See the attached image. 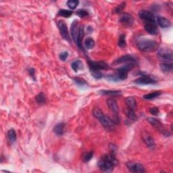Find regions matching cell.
Masks as SVG:
<instances>
[{"label": "cell", "mask_w": 173, "mask_h": 173, "mask_svg": "<svg viewBox=\"0 0 173 173\" xmlns=\"http://www.w3.org/2000/svg\"><path fill=\"white\" fill-rule=\"evenodd\" d=\"M119 163L116 156L112 154H105L101 157L97 162V167L102 172H111Z\"/></svg>", "instance_id": "1"}, {"label": "cell", "mask_w": 173, "mask_h": 173, "mask_svg": "<svg viewBox=\"0 0 173 173\" xmlns=\"http://www.w3.org/2000/svg\"><path fill=\"white\" fill-rule=\"evenodd\" d=\"M93 115L95 118L99 121L102 127H104L107 131H113L115 129L116 124L113 120L108 116L104 115L102 110L99 108H95L93 111Z\"/></svg>", "instance_id": "2"}, {"label": "cell", "mask_w": 173, "mask_h": 173, "mask_svg": "<svg viewBox=\"0 0 173 173\" xmlns=\"http://www.w3.org/2000/svg\"><path fill=\"white\" fill-rule=\"evenodd\" d=\"M137 48L143 52H151L158 49V44L153 39L140 37L137 40Z\"/></svg>", "instance_id": "3"}, {"label": "cell", "mask_w": 173, "mask_h": 173, "mask_svg": "<svg viewBox=\"0 0 173 173\" xmlns=\"http://www.w3.org/2000/svg\"><path fill=\"white\" fill-rule=\"evenodd\" d=\"M135 64H125V65L117 68L114 75L116 76L118 80L121 81L127 79L128 74L131 70L134 68Z\"/></svg>", "instance_id": "4"}, {"label": "cell", "mask_w": 173, "mask_h": 173, "mask_svg": "<svg viewBox=\"0 0 173 173\" xmlns=\"http://www.w3.org/2000/svg\"><path fill=\"white\" fill-rule=\"evenodd\" d=\"M148 122L152 125L153 127H154L156 129L160 132L162 135H163L166 137H170L171 135V133L169 132L166 127L164 126V124L160 122V120H159L155 118H148L147 119Z\"/></svg>", "instance_id": "5"}, {"label": "cell", "mask_w": 173, "mask_h": 173, "mask_svg": "<svg viewBox=\"0 0 173 173\" xmlns=\"http://www.w3.org/2000/svg\"><path fill=\"white\" fill-rule=\"evenodd\" d=\"M87 62L89 64L91 72L98 71L101 72L102 70H107L110 68L108 64L103 61H92L88 59Z\"/></svg>", "instance_id": "6"}, {"label": "cell", "mask_w": 173, "mask_h": 173, "mask_svg": "<svg viewBox=\"0 0 173 173\" xmlns=\"http://www.w3.org/2000/svg\"><path fill=\"white\" fill-rule=\"evenodd\" d=\"M157 56L161 60L165 62H172L173 59V53L172 50L162 47L157 51Z\"/></svg>", "instance_id": "7"}, {"label": "cell", "mask_w": 173, "mask_h": 173, "mask_svg": "<svg viewBox=\"0 0 173 173\" xmlns=\"http://www.w3.org/2000/svg\"><path fill=\"white\" fill-rule=\"evenodd\" d=\"M56 24L59 29V31H60V35L62 37V38H63L64 40H66V41L71 43V36H70L68 27L66 23L63 20H58L57 21Z\"/></svg>", "instance_id": "8"}, {"label": "cell", "mask_w": 173, "mask_h": 173, "mask_svg": "<svg viewBox=\"0 0 173 173\" xmlns=\"http://www.w3.org/2000/svg\"><path fill=\"white\" fill-rule=\"evenodd\" d=\"M139 16L145 23H156V18L154 14L148 10H142L139 12Z\"/></svg>", "instance_id": "9"}, {"label": "cell", "mask_w": 173, "mask_h": 173, "mask_svg": "<svg viewBox=\"0 0 173 173\" xmlns=\"http://www.w3.org/2000/svg\"><path fill=\"white\" fill-rule=\"evenodd\" d=\"M141 76L135 80V83L138 84H153L157 83V80L152 76L145 74V73H140Z\"/></svg>", "instance_id": "10"}, {"label": "cell", "mask_w": 173, "mask_h": 173, "mask_svg": "<svg viewBox=\"0 0 173 173\" xmlns=\"http://www.w3.org/2000/svg\"><path fill=\"white\" fill-rule=\"evenodd\" d=\"M127 167L128 170L131 172L134 173H142L145 172V170L144 167L141 164L137 162L129 161L127 163Z\"/></svg>", "instance_id": "11"}, {"label": "cell", "mask_w": 173, "mask_h": 173, "mask_svg": "<svg viewBox=\"0 0 173 173\" xmlns=\"http://www.w3.org/2000/svg\"><path fill=\"white\" fill-rule=\"evenodd\" d=\"M136 64L137 63V60L136 58L132 56V55H124V56H121L119 58H117L116 60H115V62H113L114 64Z\"/></svg>", "instance_id": "12"}, {"label": "cell", "mask_w": 173, "mask_h": 173, "mask_svg": "<svg viewBox=\"0 0 173 173\" xmlns=\"http://www.w3.org/2000/svg\"><path fill=\"white\" fill-rule=\"evenodd\" d=\"M119 22L126 27H132L134 24V18L129 13H123L120 16Z\"/></svg>", "instance_id": "13"}, {"label": "cell", "mask_w": 173, "mask_h": 173, "mask_svg": "<svg viewBox=\"0 0 173 173\" xmlns=\"http://www.w3.org/2000/svg\"><path fill=\"white\" fill-rule=\"evenodd\" d=\"M80 26L79 25V21L77 20H75L72 22V23L71 24V33L73 41H75V43H76L77 38H78V36L80 32Z\"/></svg>", "instance_id": "14"}, {"label": "cell", "mask_w": 173, "mask_h": 173, "mask_svg": "<svg viewBox=\"0 0 173 173\" xmlns=\"http://www.w3.org/2000/svg\"><path fill=\"white\" fill-rule=\"evenodd\" d=\"M142 139L143 142L150 149H154L156 148V143L154 138L149 134L145 132L142 135Z\"/></svg>", "instance_id": "15"}, {"label": "cell", "mask_w": 173, "mask_h": 173, "mask_svg": "<svg viewBox=\"0 0 173 173\" xmlns=\"http://www.w3.org/2000/svg\"><path fill=\"white\" fill-rule=\"evenodd\" d=\"M106 103H107L109 109L111 110L112 112L113 113V115H119V106H118L117 102L115 99L111 98L108 99L107 101H106Z\"/></svg>", "instance_id": "16"}, {"label": "cell", "mask_w": 173, "mask_h": 173, "mask_svg": "<svg viewBox=\"0 0 173 173\" xmlns=\"http://www.w3.org/2000/svg\"><path fill=\"white\" fill-rule=\"evenodd\" d=\"M144 28L150 35H156L158 34V28L156 23H145Z\"/></svg>", "instance_id": "17"}, {"label": "cell", "mask_w": 173, "mask_h": 173, "mask_svg": "<svg viewBox=\"0 0 173 173\" xmlns=\"http://www.w3.org/2000/svg\"><path fill=\"white\" fill-rule=\"evenodd\" d=\"M156 24L158 23V24L162 28H167L171 26V23L170 22V20L164 17L160 16H156Z\"/></svg>", "instance_id": "18"}, {"label": "cell", "mask_w": 173, "mask_h": 173, "mask_svg": "<svg viewBox=\"0 0 173 173\" xmlns=\"http://www.w3.org/2000/svg\"><path fill=\"white\" fill-rule=\"evenodd\" d=\"M125 104H126V106L127 108L134 110V111H136L137 108V102H136L135 99L132 97H128L126 99H125Z\"/></svg>", "instance_id": "19"}, {"label": "cell", "mask_w": 173, "mask_h": 173, "mask_svg": "<svg viewBox=\"0 0 173 173\" xmlns=\"http://www.w3.org/2000/svg\"><path fill=\"white\" fill-rule=\"evenodd\" d=\"M160 69L162 71L166 72V73H169L172 72L173 70V64L172 62H163L162 63H161L160 65Z\"/></svg>", "instance_id": "20"}, {"label": "cell", "mask_w": 173, "mask_h": 173, "mask_svg": "<svg viewBox=\"0 0 173 173\" xmlns=\"http://www.w3.org/2000/svg\"><path fill=\"white\" fill-rule=\"evenodd\" d=\"M65 124L64 123H58L56 126L54 127V132L58 136H62L64 133Z\"/></svg>", "instance_id": "21"}, {"label": "cell", "mask_w": 173, "mask_h": 173, "mask_svg": "<svg viewBox=\"0 0 173 173\" xmlns=\"http://www.w3.org/2000/svg\"><path fill=\"white\" fill-rule=\"evenodd\" d=\"M125 115H126L128 120L132 121V122H135L137 120V116L134 110L127 108L125 110Z\"/></svg>", "instance_id": "22"}, {"label": "cell", "mask_w": 173, "mask_h": 173, "mask_svg": "<svg viewBox=\"0 0 173 173\" xmlns=\"http://www.w3.org/2000/svg\"><path fill=\"white\" fill-rule=\"evenodd\" d=\"M99 93L104 95H109V96H119L121 95L120 91H113V90H100Z\"/></svg>", "instance_id": "23"}, {"label": "cell", "mask_w": 173, "mask_h": 173, "mask_svg": "<svg viewBox=\"0 0 173 173\" xmlns=\"http://www.w3.org/2000/svg\"><path fill=\"white\" fill-rule=\"evenodd\" d=\"M71 67L75 72H78L79 70L83 69V64L82 61H80L79 60H76L72 62Z\"/></svg>", "instance_id": "24"}, {"label": "cell", "mask_w": 173, "mask_h": 173, "mask_svg": "<svg viewBox=\"0 0 173 173\" xmlns=\"http://www.w3.org/2000/svg\"><path fill=\"white\" fill-rule=\"evenodd\" d=\"M8 141L10 143V144H14V143L16 142V131H14L13 128L12 129H10L8 132Z\"/></svg>", "instance_id": "25"}, {"label": "cell", "mask_w": 173, "mask_h": 173, "mask_svg": "<svg viewBox=\"0 0 173 173\" xmlns=\"http://www.w3.org/2000/svg\"><path fill=\"white\" fill-rule=\"evenodd\" d=\"M162 95L161 91H154L152 93H149L146 95H143V98L145 99H148V100H151V99H154Z\"/></svg>", "instance_id": "26"}, {"label": "cell", "mask_w": 173, "mask_h": 173, "mask_svg": "<svg viewBox=\"0 0 173 173\" xmlns=\"http://www.w3.org/2000/svg\"><path fill=\"white\" fill-rule=\"evenodd\" d=\"M72 14H73V12L71 10L61 9L58 11L57 15L62 16V17H64V18H69V17H71Z\"/></svg>", "instance_id": "27"}, {"label": "cell", "mask_w": 173, "mask_h": 173, "mask_svg": "<svg viewBox=\"0 0 173 173\" xmlns=\"http://www.w3.org/2000/svg\"><path fill=\"white\" fill-rule=\"evenodd\" d=\"M36 102L38 104L40 105H43V104H45V102H46V97H45V95L44 94L43 92H41V93H39L37 95L36 97Z\"/></svg>", "instance_id": "28"}, {"label": "cell", "mask_w": 173, "mask_h": 173, "mask_svg": "<svg viewBox=\"0 0 173 173\" xmlns=\"http://www.w3.org/2000/svg\"><path fill=\"white\" fill-rule=\"evenodd\" d=\"M84 46L87 50L93 49L95 46V41L91 37H87L84 41Z\"/></svg>", "instance_id": "29"}, {"label": "cell", "mask_w": 173, "mask_h": 173, "mask_svg": "<svg viewBox=\"0 0 173 173\" xmlns=\"http://www.w3.org/2000/svg\"><path fill=\"white\" fill-rule=\"evenodd\" d=\"M118 45L121 48H124L127 47V41H126V35L124 34L120 35L118 41Z\"/></svg>", "instance_id": "30"}, {"label": "cell", "mask_w": 173, "mask_h": 173, "mask_svg": "<svg viewBox=\"0 0 173 173\" xmlns=\"http://www.w3.org/2000/svg\"><path fill=\"white\" fill-rule=\"evenodd\" d=\"M79 2L78 0H69V1L66 2V5L71 10H75L77 6L79 5Z\"/></svg>", "instance_id": "31"}, {"label": "cell", "mask_w": 173, "mask_h": 173, "mask_svg": "<svg viewBox=\"0 0 173 173\" xmlns=\"http://www.w3.org/2000/svg\"><path fill=\"white\" fill-rule=\"evenodd\" d=\"M76 14L78 16H79L80 18H87L89 16V12H87V10H84V9H79L76 12Z\"/></svg>", "instance_id": "32"}, {"label": "cell", "mask_w": 173, "mask_h": 173, "mask_svg": "<svg viewBox=\"0 0 173 173\" xmlns=\"http://www.w3.org/2000/svg\"><path fill=\"white\" fill-rule=\"evenodd\" d=\"M73 80L74 82L77 84L78 86L83 87L85 86L87 84V83L82 78H79V77H75V78H73Z\"/></svg>", "instance_id": "33"}, {"label": "cell", "mask_w": 173, "mask_h": 173, "mask_svg": "<svg viewBox=\"0 0 173 173\" xmlns=\"http://www.w3.org/2000/svg\"><path fill=\"white\" fill-rule=\"evenodd\" d=\"M93 156V151H91V152H89L84 154L83 157V160L84 162H89L92 159Z\"/></svg>", "instance_id": "34"}, {"label": "cell", "mask_w": 173, "mask_h": 173, "mask_svg": "<svg viewBox=\"0 0 173 173\" xmlns=\"http://www.w3.org/2000/svg\"><path fill=\"white\" fill-rule=\"evenodd\" d=\"M125 6H126V3L123 2L122 3H120V5L118 6L115 9V12L116 14H120L123 11L124 8H125Z\"/></svg>", "instance_id": "35"}, {"label": "cell", "mask_w": 173, "mask_h": 173, "mask_svg": "<svg viewBox=\"0 0 173 173\" xmlns=\"http://www.w3.org/2000/svg\"><path fill=\"white\" fill-rule=\"evenodd\" d=\"M91 75L93 76V77H94L95 79H100L104 76V75H103L100 71L91 72Z\"/></svg>", "instance_id": "36"}, {"label": "cell", "mask_w": 173, "mask_h": 173, "mask_svg": "<svg viewBox=\"0 0 173 173\" xmlns=\"http://www.w3.org/2000/svg\"><path fill=\"white\" fill-rule=\"evenodd\" d=\"M109 149L110 154H114V155L116 156L117 152V147L115 144H113V143H110L109 145Z\"/></svg>", "instance_id": "37"}, {"label": "cell", "mask_w": 173, "mask_h": 173, "mask_svg": "<svg viewBox=\"0 0 173 173\" xmlns=\"http://www.w3.org/2000/svg\"><path fill=\"white\" fill-rule=\"evenodd\" d=\"M68 57V53L67 51H63V52H62L59 55V58H60V60L62 62H65L66 60H67V58Z\"/></svg>", "instance_id": "38"}, {"label": "cell", "mask_w": 173, "mask_h": 173, "mask_svg": "<svg viewBox=\"0 0 173 173\" xmlns=\"http://www.w3.org/2000/svg\"><path fill=\"white\" fill-rule=\"evenodd\" d=\"M149 111L150 114H152V115H154V116H158L160 114V110L157 107L151 108H149Z\"/></svg>", "instance_id": "39"}, {"label": "cell", "mask_w": 173, "mask_h": 173, "mask_svg": "<svg viewBox=\"0 0 173 173\" xmlns=\"http://www.w3.org/2000/svg\"><path fill=\"white\" fill-rule=\"evenodd\" d=\"M28 72L29 75L31 76V77H32L33 79L36 80V79H35V70L34 68H29L28 70Z\"/></svg>", "instance_id": "40"}, {"label": "cell", "mask_w": 173, "mask_h": 173, "mask_svg": "<svg viewBox=\"0 0 173 173\" xmlns=\"http://www.w3.org/2000/svg\"><path fill=\"white\" fill-rule=\"evenodd\" d=\"M92 31H93V29H92V28L91 27H87V32L91 33Z\"/></svg>", "instance_id": "41"}]
</instances>
